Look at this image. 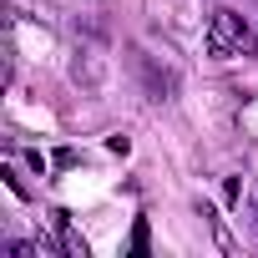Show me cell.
Instances as JSON below:
<instances>
[{"mask_svg":"<svg viewBox=\"0 0 258 258\" xmlns=\"http://www.w3.org/2000/svg\"><path fill=\"white\" fill-rule=\"evenodd\" d=\"M233 51H253V31L238 11H213L208 21V56H233Z\"/></svg>","mask_w":258,"mask_h":258,"instance_id":"1","label":"cell"},{"mask_svg":"<svg viewBox=\"0 0 258 258\" xmlns=\"http://www.w3.org/2000/svg\"><path fill=\"white\" fill-rule=\"evenodd\" d=\"M132 253H147V223H137V233H132Z\"/></svg>","mask_w":258,"mask_h":258,"instance_id":"2","label":"cell"},{"mask_svg":"<svg viewBox=\"0 0 258 258\" xmlns=\"http://www.w3.org/2000/svg\"><path fill=\"white\" fill-rule=\"evenodd\" d=\"M253 213H258V208H253Z\"/></svg>","mask_w":258,"mask_h":258,"instance_id":"3","label":"cell"}]
</instances>
